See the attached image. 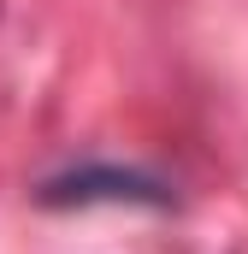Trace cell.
Masks as SVG:
<instances>
[{
	"label": "cell",
	"mask_w": 248,
	"mask_h": 254,
	"mask_svg": "<svg viewBox=\"0 0 248 254\" xmlns=\"http://www.w3.org/2000/svg\"><path fill=\"white\" fill-rule=\"evenodd\" d=\"M60 201H166L154 178H136V172H71V178H54L42 190V207H60Z\"/></svg>",
	"instance_id": "6da1fadb"
}]
</instances>
